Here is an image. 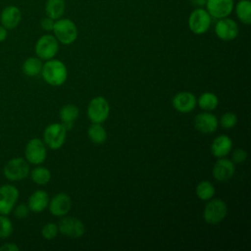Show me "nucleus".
<instances>
[{
	"mask_svg": "<svg viewBox=\"0 0 251 251\" xmlns=\"http://www.w3.org/2000/svg\"><path fill=\"white\" fill-rule=\"evenodd\" d=\"M30 210L27 206V204H25V203H21V204H18L17 206L15 205L14 209H13V213H14V216L17 218V219H25L28 216Z\"/></svg>",
	"mask_w": 251,
	"mask_h": 251,
	"instance_id": "nucleus-32",
	"label": "nucleus"
},
{
	"mask_svg": "<svg viewBox=\"0 0 251 251\" xmlns=\"http://www.w3.org/2000/svg\"><path fill=\"white\" fill-rule=\"evenodd\" d=\"M20 192L13 184L0 186V215L8 216L14 209L19 199Z\"/></svg>",
	"mask_w": 251,
	"mask_h": 251,
	"instance_id": "nucleus-10",
	"label": "nucleus"
},
{
	"mask_svg": "<svg viewBox=\"0 0 251 251\" xmlns=\"http://www.w3.org/2000/svg\"><path fill=\"white\" fill-rule=\"evenodd\" d=\"M58 225L55 223H47L41 228V235L43 238L47 240H51L55 238L58 234Z\"/></svg>",
	"mask_w": 251,
	"mask_h": 251,
	"instance_id": "nucleus-30",
	"label": "nucleus"
},
{
	"mask_svg": "<svg viewBox=\"0 0 251 251\" xmlns=\"http://www.w3.org/2000/svg\"><path fill=\"white\" fill-rule=\"evenodd\" d=\"M41 75L43 79L52 86H60L67 80L68 70L66 65L56 59L47 60L43 64L41 70Z\"/></svg>",
	"mask_w": 251,
	"mask_h": 251,
	"instance_id": "nucleus-1",
	"label": "nucleus"
},
{
	"mask_svg": "<svg viewBox=\"0 0 251 251\" xmlns=\"http://www.w3.org/2000/svg\"><path fill=\"white\" fill-rule=\"evenodd\" d=\"M87 135L89 139L95 144H103L107 139V131L101 126V124L92 123L87 129Z\"/></svg>",
	"mask_w": 251,
	"mask_h": 251,
	"instance_id": "nucleus-25",
	"label": "nucleus"
},
{
	"mask_svg": "<svg viewBox=\"0 0 251 251\" xmlns=\"http://www.w3.org/2000/svg\"><path fill=\"white\" fill-rule=\"evenodd\" d=\"M63 125V126L65 127V129L68 131L70 129H72L74 127V122H64V123H61Z\"/></svg>",
	"mask_w": 251,
	"mask_h": 251,
	"instance_id": "nucleus-38",
	"label": "nucleus"
},
{
	"mask_svg": "<svg viewBox=\"0 0 251 251\" xmlns=\"http://www.w3.org/2000/svg\"><path fill=\"white\" fill-rule=\"evenodd\" d=\"M196 196L202 201H208L215 195V188L211 181L202 180L200 181L195 189Z\"/></svg>",
	"mask_w": 251,
	"mask_h": 251,
	"instance_id": "nucleus-27",
	"label": "nucleus"
},
{
	"mask_svg": "<svg viewBox=\"0 0 251 251\" xmlns=\"http://www.w3.org/2000/svg\"><path fill=\"white\" fill-rule=\"evenodd\" d=\"M227 215V206L226 202L219 198L210 199L203 212V218L207 224L217 225L221 223Z\"/></svg>",
	"mask_w": 251,
	"mask_h": 251,
	"instance_id": "nucleus-5",
	"label": "nucleus"
},
{
	"mask_svg": "<svg viewBox=\"0 0 251 251\" xmlns=\"http://www.w3.org/2000/svg\"><path fill=\"white\" fill-rule=\"evenodd\" d=\"M232 148V140L229 136L222 134L217 136L211 144V152L216 158L226 157Z\"/></svg>",
	"mask_w": 251,
	"mask_h": 251,
	"instance_id": "nucleus-20",
	"label": "nucleus"
},
{
	"mask_svg": "<svg viewBox=\"0 0 251 251\" xmlns=\"http://www.w3.org/2000/svg\"><path fill=\"white\" fill-rule=\"evenodd\" d=\"M239 32L238 25L232 19L227 17L219 19L215 25V33L221 40L230 41L237 37Z\"/></svg>",
	"mask_w": 251,
	"mask_h": 251,
	"instance_id": "nucleus-12",
	"label": "nucleus"
},
{
	"mask_svg": "<svg viewBox=\"0 0 251 251\" xmlns=\"http://www.w3.org/2000/svg\"><path fill=\"white\" fill-rule=\"evenodd\" d=\"M56 39L64 45L74 43L77 38V27L75 24L70 19H59L55 21L53 29Z\"/></svg>",
	"mask_w": 251,
	"mask_h": 251,
	"instance_id": "nucleus-2",
	"label": "nucleus"
},
{
	"mask_svg": "<svg viewBox=\"0 0 251 251\" xmlns=\"http://www.w3.org/2000/svg\"><path fill=\"white\" fill-rule=\"evenodd\" d=\"M172 103L177 112L186 114L192 112L195 109L197 105V99L193 93L189 91H181L174 96Z\"/></svg>",
	"mask_w": 251,
	"mask_h": 251,
	"instance_id": "nucleus-15",
	"label": "nucleus"
},
{
	"mask_svg": "<svg viewBox=\"0 0 251 251\" xmlns=\"http://www.w3.org/2000/svg\"><path fill=\"white\" fill-rule=\"evenodd\" d=\"M13 233V224L6 215H0V238H8Z\"/></svg>",
	"mask_w": 251,
	"mask_h": 251,
	"instance_id": "nucleus-29",
	"label": "nucleus"
},
{
	"mask_svg": "<svg viewBox=\"0 0 251 251\" xmlns=\"http://www.w3.org/2000/svg\"><path fill=\"white\" fill-rule=\"evenodd\" d=\"M42 62L38 57H29L27 58L22 66L23 73L27 76H35L41 73Z\"/></svg>",
	"mask_w": 251,
	"mask_h": 251,
	"instance_id": "nucleus-22",
	"label": "nucleus"
},
{
	"mask_svg": "<svg viewBox=\"0 0 251 251\" xmlns=\"http://www.w3.org/2000/svg\"><path fill=\"white\" fill-rule=\"evenodd\" d=\"M212 23V17L204 8L194 9L188 17V27L197 35L208 31Z\"/></svg>",
	"mask_w": 251,
	"mask_h": 251,
	"instance_id": "nucleus-7",
	"label": "nucleus"
},
{
	"mask_svg": "<svg viewBox=\"0 0 251 251\" xmlns=\"http://www.w3.org/2000/svg\"><path fill=\"white\" fill-rule=\"evenodd\" d=\"M66 9L65 0H47L45 3L46 16L54 21L63 17Z\"/></svg>",
	"mask_w": 251,
	"mask_h": 251,
	"instance_id": "nucleus-21",
	"label": "nucleus"
},
{
	"mask_svg": "<svg viewBox=\"0 0 251 251\" xmlns=\"http://www.w3.org/2000/svg\"><path fill=\"white\" fill-rule=\"evenodd\" d=\"M29 172L28 162L22 157L9 160L3 168V175L10 181L22 180L29 175Z\"/></svg>",
	"mask_w": 251,
	"mask_h": 251,
	"instance_id": "nucleus-3",
	"label": "nucleus"
},
{
	"mask_svg": "<svg viewBox=\"0 0 251 251\" xmlns=\"http://www.w3.org/2000/svg\"><path fill=\"white\" fill-rule=\"evenodd\" d=\"M207 0H191L192 5L196 6L197 8H203V6H205Z\"/></svg>",
	"mask_w": 251,
	"mask_h": 251,
	"instance_id": "nucleus-37",
	"label": "nucleus"
},
{
	"mask_svg": "<svg viewBox=\"0 0 251 251\" xmlns=\"http://www.w3.org/2000/svg\"><path fill=\"white\" fill-rule=\"evenodd\" d=\"M206 10L212 18L223 19L228 17L234 8L233 0H207Z\"/></svg>",
	"mask_w": 251,
	"mask_h": 251,
	"instance_id": "nucleus-13",
	"label": "nucleus"
},
{
	"mask_svg": "<svg viewBox=\"0 0 251 251\" xmlns=\"http://www.w3.org/2000/svg\"><path fill=\"white\" fill-rule=\"evenodd\" d=\"M22 19L21 11L18 7L10 5L5 7L0 15L1 25H3L6 29H13L18 26Z\"/></svg>",
	"mask_w": 251,
	"mask_h": 251,
	"instance_id": "nucleus-18",
	"label": "nucleus"
},
{
	"mask_svg": "<svg viewBox=\"0 0 251 251\" xmlns=\"http://www.w3.org/2000/svg\"><path fill=\"white\" fill-rule=\"evenodd\" d=\"M235 173V166L231 160L226 158H219L212 169L213 176L222 182L230 179Z\"/></svg>",
	"mask_w": 251,
	"mask_h": 251,
	"instance_id": "nucleus-16",
	"label": "nucleus"
},
{
	"mask_svg": "<svg viewBox=\"0 0 251 251\" xmlns=\"http://www.w3.org/2000/svg\"><path fill=\"white\" fill-rule=\"evenodd\" d=\"M220 124L226 129L232 128L237 124V116L232 112H226L221 117Z\"/></svg>",
	"mask_w": 251,
	"mask_h": 251,
	"instance_id": "nucleus-31",
	"label": "nucleus"
},
{
	"mask_svg": "<svg viewBox=\"0 0 251 251\" xmlns=\"http://www.w3.org/2000/svg\"><path fill=\"white\" fill-rule=\"evenodd\" d=\"M49 204V195L45 190H35L30 194L27 200V206L33 213H41Z\"/></svg>",
	"mask_w": 251,
	"mask_h": 251,
	"instance_id": "nucleus-19",
	"label": "nucleus"
},
{
	"mask_svg": "<svg viewBox=\"0 0 251 251\" xmlns=\"http://www.w3.org/2000/svg\"><path fill=\"white\" fill-rule=\"evenodd\" d=\"M247 159V152L242 148H236L231 155V161L234 164L243 163Z\"/></svg>",
	"mask_w": 251,
	"mask_h": 251,
	"instance_id": "nucleus-33",
	"label": "nucleus"
},
{
	"mask_svg": "<svg viewBox=\"0 0 251 251\" xmlns=\"http://www.w3.org/2000/svg\"><path fill=\"white\" fill-rule=\"evenodd\" d=\"M110 115V105L103 96H96L90 100L87 106V117L91 123L102 124Z\"/></svg>",
	"mask_w": 251,
	"mask_h": 251,
	"instance_id": "nucleus-4",
	"label": "nucleus"
},
{
	"mask_svg": "<svg viewBox=\"0 0 251 251\" xmlns=\"http://www.w3.org/2000/svg\"><path fill=\"white\" fill-rule=\"evenodd\" d=\"M237 19L245 25L251 23V2L249 0H239L235 5Z\"/></svg>",
	"mask_w": 251,
	"mask_h": 251,
	"instance_id": "nucleus-23",
	"label": "nucleus"
},
{
	"mask_svg": "<svg viewBox=\"0 0 251 251\" xmlns=\"http://www.w3.org/2000/svg\"><path fill=\"white\" fill-rule=\"evenodd\" d=\"M67 136V130L61 123H54L47 126L43 131V142L52 150L63 146Z\"/></svg>",
	"mask_w": 251,
	"mask_h": 251,
	"instance_id": "nucleus-6",
	"label": "nucleus"
},
{
	"mask_svg": "<svg viewBox=\"0 0 251 251\" xmlns=\"http://www.w3.org/2000/svg\"><path fill=\"white\" fill-rule=\"evenodd\" d=\"M19 250H20V247L17 244L11 243V242H7L2 246H0V251H19Z\"/></svg>",
	"mask_w": 251,
	"mask_h": 251,
	"instance_id": "nucleus-35",
	"label": "nucleus"
},
{
	"mask_svg": "<svg viewBox=\"0 0 251 251\" xmlns=\"http://www.w3.org/2000/svg\"><path fill=\"white\" fill-rule=\"evenodd\" d=\"M78 114H79V111L75 105L67 104L61 108L59 116H60L62 123L75 122L76 120V118L78 117Z\"/></svg>",
	"mask_w": 251,
	"mask_h": 251,
	"instance_id": "nucleus-28",
	"label": "nucleus"
},
{
	"mask_svg": "<svg viewBox=\"0 0 251 251\" xmlns=\"http://www.w3.org/2000/svg\"><path fill=\"white\" fill-rule=\"evenodd\" d=\"M58 230L71 238H79L85 232L84 224L75 217H64L58 224Z\"/></svg>",
	"mask_w": 251,
	"mask_h": 251,
	"instance_id": "nucleus-11",
	"label": "nucleus"
},
{
	"mask_svg": "<svg viewBox=\"0 0 251 251\" xmlns=\"http://www.w3.org/2000/svg\"><path fill=\"white\" fill-rule=\"evenodd\" d=\"M54 24H55V21L47 16L45 18L41 19V21H40V25H41L42 29H44L46 31H52Z\"/></svg>",
	"mask_w": 251,
	"mask_h": 251,
	"instance_id": "nucleus-34",
	"label": "nucleus"
},
{
	"mask_svg": "<svg viewBox=\"0 0 251 251\" xmlns=\"http://www.w3.org/2000/svg\"><path fill=\"white\" fill-rule=\"evenodd\" d=\"M59 50V41L52 34H43L40 36L34 46L37 57L41 60H50L55 57Z\"/></svg>",
	"mask_w": 251,
	"mask_h": 251,
	"instance_id": "nucleus-8",
	"label": "nucleus"
},
{
	"mask_svg": "<svg viewBox=\"0 0 251 251\" xmlns=\"http://www.w3.org/2000/svg\"><path fill=\"white\" fill-rule=\"evenodd\" d=\"M31 180L38 185H45L51 179V173L45 167H35L31 172H29Z\"/></svg>",
	"mask_w": 251,
	"mask_h": 251,
	"instance_id": "nucleus-26",
	"label": "nucleus"
},
{
	"mask_svg": "<svg viewBox=\"0 0 251 251\" xmlns=\"http://www.w3.org/2000/svg\"><path fill=\"white\" fill-rule=\"evenodd\" d=\"M198 106L207 112H211L218 107L219 98L213 92H204L197 99Z\"/></svg>",
	"mask_w": 251,
	"mask_h": 251,
	"instance_id": "nucleus-24",
	"label": "nucleus"
},
{
	"mask_svg": "<svg viewBox=\"0 0 251 251\" xmlns=\"http://www.w3.org/2000/svg\"><path fill=\"white\" fill-rule=\"evenodd\" d=\"M49 211L55 217L66 216L72 208V199L69 194L60 192L56 194L51 200H49Z\"/></svg>",
	"mask_w": 251,
	"mask_h": 251,
	"instance_id": "nucleus-14",
	"label": "nucleus"
},
{
	"mask_svg": "<svg viewBox=\"0 0 251 251\" xmlns=\"http://www.w3.org/2000/svg\"><path fill=\"white\" fill-rule=\"evenodd\" d=\"M46 156L47 150L43 140L35 137L27 141L25 148V159L28 164L40 165L45 161Z\"/></svg>",
	"mask_w": 251,
	"mask_h": 251,
	"instance_id": "nucleus-9",
	"label": "nucleus"
},
{
	"mask_svg": "<svg viewBox=\"0 0 251 251\" xmlns=\"http://www.w3.org/2000/svg\"><path fill=\"white\" fill-rule=\"evenodd\" d=\"M8 29H6L3 25H0V42H3L8 35Z\"/></svg>",
	"mask_w": 251,
	"mask_h": 251,
	"instance_id": "nucleus-36",
	"label": "nucleus"
},
{
	"mask_svg": "<svg viewBox=\"0 0 251 251\" xmlns=\"http://www.w3.org/2000/svg\"><path fill=\"white\" fill-rule=\"evenodd\" d=\"M194 126L198 131L209 134L217 130L219 126V120L214 114L205 111L203 113H199L195 117Z\"/></svg>",
	"mask_w": 251,
	"mask_h": 251,
	"instance_id": "nucleus-17",
	"label": "nucleus"
}]
</instances>
